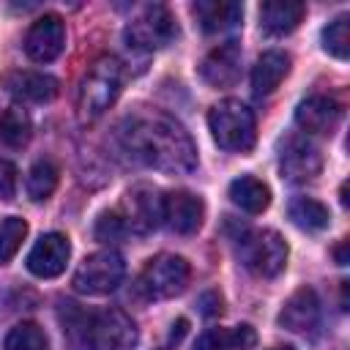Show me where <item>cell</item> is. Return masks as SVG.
<instances>
[{"label":"cell","instance_id":"14","mask_svg":"<svg viewBox=\"0 0 350 350\" xmlns=\"http://www.w3.org/2000/svg\"><path fill=\"white\" fill-rule=\"evenodd\" d=\"M342 120V104L331 96H309L295 109V126L304 134H331Z\"/></svg>","mask_w":350,"mask_h":350},{"label":"cell","instance_id":"25","mask_svg":"<svg viewBox=\"0 0 350 350\" xmlns=\"http://www.w3.org/2000/svg\"><path fill=\"white\" fill-rule=\"evenodd\" d=\"M5 350H49V339L36 323H19L8 331Z\"/></svg>","mask_w":350,"mask_h":350},{"label":"cell","instance_id":"12","mask_svg":"<svg viewBox=\"0 0 350 350\" xmlns=\"http://www.w3.org/2000/svg\"><path fill=\"white\" fill-rule=\"evenodd\" d=\"M279 170L287 180L306 183V180H314L320 175L323 156L304 137H287L284 145H282V153H279Z\"/></svg>","mask_w":350,"mask_h":350},{"label":"cell","instance_id":"35","mask_svg":"<svg viewBox=\"0 0 350 350\" xmlns=\"http://www.w3.org/2000/svg\"><path fill=\"white\" fill-rule=\"evenodd\" d=\"M271 350H295V347H290V345H276V347H271Z\"/></svg>","mask_w":350,"mask_h":350},{"label":"cell","instance_id":"10","mask_svg":"<svg viewBox=\"0 0 350 350\" xmlns=\"http://www.w3.org/2000/svg\"><path fill=\"white\" fill-rule=\"evenodd\" d=\"M118 213L129 232H150L161 224V197L150 186H137L126 194Z\"/></svg>","mask_w":350,"mask_h":350},{"label":"cell","instance_id":"19","mask_svg":"<svg viewBox=\"0 0 350 350\" xmlns=\"http://www.w3.org/2000/svg\"><path fill=\"white\" fill-rule=\"evenodd\" d=\"M306 14V5L298 0H268L260 5V27L268 36L293 33Z\"/></svg>","mask_w":350,"mask_h":350},{"label":"cell","instance_id":"17","mask_svg":"<svg viewBox=\"0 0 350 350\" xmlns=\"http://www.w3.org/2000/svg\"><path fill=\"white\" fill-rule=\"evenodd\" d=\"M317 323H320V301L312 287L295 290L279 312V325H284L287 331H295V334L314 331Z\"/></svg>","mask_w":350,"mask_h":350},{"label":"cell","instance_id":"20","mask_svg":"<svg viewBox=\"0 0 350 350\" xmlns=\"http://www.w3.org/2000/svg\"><path fill=\"white\" fill-rule=\"evenodd\" d=\"M290 71V55L279 52V49H271V52H262L252 68V90L254 96H268L279 88V82L287 77Z\"/></svg>","mask_w":350,"mask_h":350},{"label":"cell","instance_id":"16","mask_svg":"<svg viewBox=\"0 0 350 350\" xmlns=\"http://www.w3.org/2000/svg\"><path fill=\"white\" fill-rule=\"evenodd\" d=\"M3 88L19 101L44 104V101H52L57 96L60 82L44 71H8L3 77Z\"/></svg>","mask_w":350,"mask_h":350},{"label":"cell","instance_id":"2","mask_svg":"<svg viewBox=\"0 0 350 350\" xmlns=\"http://www.w3.org/2000/svg\"><path fill=\"white\" fill-rule=\"evenodd\" d=\"M63 328L71 345H85L90 350H134L139 331L134 320L123 309H101V312H79L77 323H66Z\"/></svg>","mask_w":350,"mask_h":350},{"label":"cell","instance_id":"33","mask_svg":"<svg viewBox=\"0 0 350 350\" xmlns=\"http://www.w3.org/2000/svg\"><path fill=\"white\" fill-rule=\"evenodd\" d=\"M345 252H347V241H342V243L336 246V252H334V254H336V262H339V265H345V262H347V254H345Z\"/></svg>","mask_w":350,"mask_h":350},{"label":"cell","instance_id":"34","mask_svg":"<svg viewBox=\"0 0 350 350\" xmlns=\"http://www.w3.org/2000/svg\"><path fill=\"white\" fill-rule=\"evenodd\" d=\"M186 325H189L186 320H178V325H172V339H175V342H178V339L183 336V331H186Z\"/></svg>","mask_w":350,"mask_h":350},{"label":"cell","instance_id":"29","mask_svg":"<svg viewBox=\"0 0 350 350\" xmlns=\"http://www.w3.org/2000/svg\"><path fill=\"white\" fill-rule=\"evenodd\" d=\"M19 186V172L8 159H0V200H14Z\"/></svg>","mask_w":350,"mask_h":350},{"label":"cell","instance_id":"28","mask_svg":"<svg viewBox=\"0 0 350 350\" xmlns=\"http://www.w3.org/2000/svg\"><path fill=\"white\" fill-rule=\"evenodd\" d=\"M93 232H96L98 241H118V238H123L129 230H126V224H123V219H120L118 211H104V213L98 216Z\"/></svg>","mask_w":350,"mask_h":350},{"label":"cell","instance_id":"24","mask_svg":"<svg viewBox=\"0 0 350 350\" xmlns=\"http://www.w3.org/2000/svg\"><path fill=\"white\" fill-rule=\"evenodd\" d=\"M57 178H60L57 164L52 159H38L27 172V194H30V200H38V202L46 200L55 191Z\"/></svg>","mask_w":350,"mask_h":350},{"label":"cell","instance_id":"31","mask_svg":"<svg viewBox=\"0 0 350 350\" xmlns=\"http://www.w3.org/2000/svg\"><path fill=\"white\" fill-rule=\"evenodd\" d=\"M227 339H230V347L232 350H249V347H254V342H257V334H254V328L252 325H235L232 331H227Z\"/></svg>","mask_w":350,"mask_h":350},{"label":"cell","instance_id":"23","mask_svg":"<svg viewBox=\"0 0 350 350\" xmlns=\"http://www.w3.org/2000/svg\"><path fill=\"white\" fill-rule=\"evenodd\" d=\"M33 137V123L30 115L22 107H8L0 115V142L5 148H22Z\"/></svg>","mask_w":350,"mask_h":350},{"label":"cell","instance_id":"5","mask_svg":"<svg viewBox=\"0 0 350 350\" xmlns=\"http://www.w3.org/2000/svg\"><path fill=\"white\" fill-rule=\"evenodd\" d=\"M238 257L254 276L273 279L287 265V243L273 230H252L238 238Z\"/></svg>","mask_w":350,"mask_h":350},{"label":"cell","instance_id":"9","mask_svg":"<svg viewBox=\"0 0 350 350\" xmlns=\"http://www.w3.org/2000/svg\"><path fill=\"white\" fill-rule=\"evenodd\" d=\"M66 46V25L57 14L38 16L25 33V52L36 63H52Z\"/></svg>","mask_w":350,"mask_h":350},{"label":"cell","instance_id":"18","mask_svg":"<svg viewBox=\"0 0 350 350\" xmlns=\"http://www.w3.org/2000/svg\"><path fill=\"white\" fill-rule=\"evenodd\" d=\"M191 14L197 16L200 27L213 36V33H227L241 25L243 19V5L235 0H197L191 5Z\"/></svg>","mask_w":350,"mask_h":350},{"label":"cell","instance_id":"3","mask_svg":"<svg viewBox=\"0 0 350 350\" xmlns=\"http://www.w3.org/2000/svg\"><path fill=\"white\" fill-rule=\"evenodd\" d=\"M123 88V66L115 57H101L93 63V68L85 74L79 93H77V109L82 120H96L104 115Z\"/></svg>","mask_w":350,"mask_h":350},{"label":"cell","instance_id":"4","mask_svg":"<svg viewBox=\"0 0 350 350\" xmlns=\"http://www.w3.org/2000/svg\"><path fill=\"white\" fill-rule=\"evenodd\" d=\"M208 126L219 148L232 150V153H246L254 148L257 139V123L254 115L246 104L238 98H224L211 107L208 112Z\"/></svg>","mask_w":350,"mask_h":350},{"label":"cell","instance_id":"21","mask_svg":"<svg viewBox=\"0 0 350 350\" xmlns=\"http://www.w3.org/2000/svg\"><path fill=\"white\" fill-rule=\"evenodd\" d=\"M230 200L246 213H262L271 202L268 186L254 175H241L230 183Z\"/></svg>","mask_w":350,"mask_h":350},{"label":"cell","instance_id":"11","mask_svg":"<svg viewBox=\"0 0 350 350\" xmlns=\"http://www.w3.org/2000/svg\"><path fill=\"white\" fill-rule=\"evenodd\" d=\"M205 219V205L197 194L191 191H183V189H175V191H167L161 197V221L178 232V235H191L200 230Z\"/></svg>","mask_w":350,"mask_h":350},{"label":"cell","instance_id":"30","mask_svg":"<svg viewBox=\"0 0 350 350\" xmlns=\"http://www.w3.org/2000/svg\"><path fill=\"white\" fill-rule=\"evenodd\" d=\"M194 350H230L227 331H224V328H208V331L197 339Z\"/></svg>","mask_w":350,"mask_h":350},{"label":"cell","instance_id":"13","mask_svg":"<svg viewBox=\"0 0 350 350\" xmlns=\"http://www.w3.org/2000/svg\"><path fill=\"white\" fill-rule=\"evenodd\" d=\"M71 257V246H68V238L60 235V232H46L36 241V246L30 249L27 254V271L33 276H41V279H52L57 273H63L66 262Z\"/></svg>","mask_w":350,"mask_h":350},{"label":"cell","instance_id":"1","mask_svg":"<svg viewBox=\"0 0 350 350\" xmlns=\"http://www.w3.org/2000/svg\"><path fill=\"white\" fill-rule=\"evenodd\" d=\"M118 142L131 156L153 170L191 172L197 167V148L189 131L170 115L137 112L118 126Z\"/></svg>","mask_w":350,"mask_h":350},{"label":"cell","instance_id":"15","mask_svg":"<svg viewBox=\"0 0 350 350\" xmlns=\"http://www.w3.org/2000/svg\"><path fill=\"white\" fill-rule=\"evenodd\" d=\"M200 77L211 88H230L241 77V46L235 41H227L205 55L200 63Z\"/></svg>","mask_w":350,"mask_h":350},{"label":"cell","instance_id":"7","mask_svg":"<svg viewBox=\"0 0 350 350\" xmlns=\"http://www.w3.org/2000/svg\"><path fill=\"white\" fill-rule=\"evenodd\" d=\"M191 268L183 257L178 254H156L153 260H148V265L142 268L137 287L145 298L150 301H161V298H172L180 295L189 284Z\"/></svg>","mask_w":350,"mask_h":350},{"label":"cell","instance_id":"32","mask_svg":"<svg viewBox=\"0 0 350 350\" xmlns=\"http://www.w3.org/2000/svg\"><path fill=\"white\" fill-rule=\"evenodd\" d=\"M200 304H202V312H205V314H219V312H221V298H219L216 293H205V295L200 298Z\"/></svg>","mask_w":350,"mask_h":350},{"label":"cell","instance_id":"6","mask_svg":"<svg viewBox=\"0 0 350 350\" xmlns=\"http://www.w3.org/2000/svg\"><path fill=\"white\" fill-rule=\"evenodd\" d=\"M123 38L137 52L164 49L178 38V22L167 5H145L123 30Z\"/></svg>","mask_w":350,"mask_h":350},{"label":"cell","instance_id":"8","mask_svg":"<svg viewBox=\"0 0 350 350\" xmlns=\"http://www.w3.org/2000/svg\"><path fill=\"white\" fill-rule=\"evenodd\" d=\"M123 257L115 249H101L82 260V265L74 273V290L85 295H107L123 282Z\"/></svg>","mask_w":350,"mask_h":350},{"label":"cell","instance_id":"22","mask_svg":"<svg viewBox=\"0 0 350 350\" xmlns=\"http://www.w3.org/2000/svg\"><path fill=\"white\" fill-rule=\"evenodd\" d=\"M287 213H290L295 227L309 230V232H320L331 221L328 208L320 200H314V197H293L290 205H287Z\"/></svg>","mask_w":350,"mask_h":350},{"label":"cell","instance_id":"27","mask_svg":"<svg viewBox=\"0 0 350 350\" xmlns=\"http://www.w3.org/2000/svg\"><path fill=\"white\" fill-rule=\"evenodd\" d=\"M25 235H27V224H25V219H19V216H8V219L0 221V265L8 262V260L19 252Z\"/></svg>","mask_w":350,"mask_h":350},{"label":"cell","instance_id":"26","mask_svg":"<svg viewBox=\"0 0 350 350\" xmlns=\"http://www.w3.org/2000/svg\"><path fill=\"white\" fill-rule=\"evenodd\" d=\"M347 22H350V16H347V14H339L334 22H328V25L323 27V49H325L328 55H334L336 60H345L347 52H350Z\"/></svg>","mask_w":350,"mask_h":350}]
</instances>
